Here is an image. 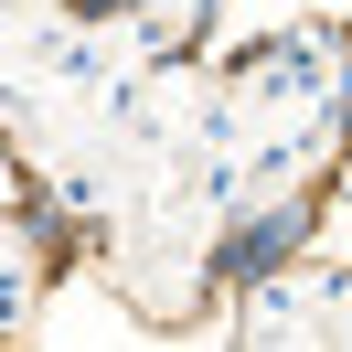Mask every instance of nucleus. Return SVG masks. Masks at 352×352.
Here are the masks:
<instances>
[{
	"label": "nucleus",
	"mask_w": 352,
	"mask_h": 352,
	"mask_svg": "<svg viewBox=\"0 0 352 352\" xmlns=\"http://www.w3.org/2000/svg\"><path fill=\"white\" fill-rule=\"evenodd\" d=\"M245 118H256V129H309L320 139V118H331V54L309 43V32L267 43L256 65H245Z\"/></svg>",
	"instance_id": "obj_1"
}]
</instances>
